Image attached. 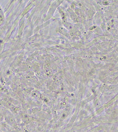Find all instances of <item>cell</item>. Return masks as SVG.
Listing matches in <instances>:
<instances>
[{
	"label": "cell",
	"instance_id": "1",
	"mask_svg": "<svg viewBox=\"0 0 118 132\" xmlns=\"http://www.w3.org/2000/svg\"><path fill=\"white\" fill-rule=\"evenodd\" d=\"M2 17V11L1 7H0V18H1Z\"/></svg>",
	"mask_w": 118,
	"mask_h": 132
}]
</instances>
